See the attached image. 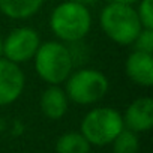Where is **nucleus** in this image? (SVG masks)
Listing matches in <instances>:
<instances>
[{"label": "nucleus", "instance_id": "9b49d317", "mask_svg": "<svg viewBox=\"0 0 153 153\" xmlns=\"http://www.w3.org/2000/svg\"><path fill=\"white\" fill-rule=\"evenodd\" d=\"M44 0H0V12L12 20L33 17L42 6Z\"/></svg>", "mask_w": 153, "mask_h": 153}, {"label": "nucleus", "instance_id": "f8f14e48", "mask_svg": "<svg viewBox=\"0 0 153 153\" xmlns=\"http://www.w3.org/2000/svg\"><path fill=\"white\" fill-rule=\"evenodd\" d=\"M90 143L84 138L81 132H65L56 141L57 153H90Z\"/></svg>", "mask_w": 153, "mask_h": 153}, {"label": "nucleus", "instance_id": "ddd939ff", "mask_svg": "<svg viewBox=\"0 0 153 153\" xmlns=\"http://www.w3.org/2000/svg\"><path fill=\"white\" fill-rule=\"evenodd\" d=\"M113 153H138L140 140L138 135L126 128L113 140Z\"/></svg>", "mask_w": 153, "mask_h": 153}, {"label": "nucleus", "instance_id": "2eb2a0df", "mask_svg": "<svg viewBox=\"0 0 153 153\" xmlns=\"http://www.w3.org/2000/svg\"><path fill=\"white\" fill-rule=\"evenodd\" d=\"M137 14L143 29H153V0H141Z\"/></svg>", "mask_w": 153, "mask_h": 153}, {"label": "nucleus", "instance_id": "20e7f679", "mask_svg": "<svg viewBox=\"0 0 153 153\" xmlns=\"http://www.w3.org/2000/svg\"><path fill=\"white\" fill-rule=\"evenodd\" d=\"M122 114L110 107L90 110L81 120V134L90 146H107L123 131Z\"/></svg>", "mask_w": 153, "mask_h": 153}, {"label": "nucleus", "instance_id": "f3484780", "mask_svg": "<svg viewBox=\"0 0 153 153\" xmlns=\"http://www.w3.org/2000/svg\"><path fill=\"white\" fill-rule=\"evenodd\" d=\"M72 2H76V3H81V5H84V6H89V5L96 3L98 0H72Z\"/></svg>", "mask_w": 153, "mask_h": 153}, {"label": "nucleus", "instance_id": "7ed1b4c3", "mask_svg": "<svg viewBox=\"0 0 153 153\" xmlns=\"http://www.w3.org/2000/svg\"><path fill=\"white\" fill-rule=\"evenodd\" d=\"M99 24L104 33L119 45L132 44L143 29L137 11L129 5L119 3H108L102 9Z\"/></svg>", "mask_w": 153, "mask_h": 153}, {"label": "nucleus", "instance_id": "0eeeda50", "mask_svg": "<svg viewBox=\"0 0 153 153\" xmlns=\"http://www.w3.org/2000/svg\"><path fill=\"white\" fill-rule=\"evenodd\" d=\"M26 76L17 63L0 59V107L15 102L24 90Z\"/></svg>", "mask_w": 153, "mask_h": 153}, {"label": "nucleus", "instance_id": "423d86ee", "mask_svg": "<svg viewBox=\"0 0 153 153\" xmlns=\"http://www.w3.org/2000/svg\"><path fill=\"white\" fill-rule=\"evenodd\" d=\"M41 45L39 35L30 27L14 29L3 41V57L12 63H26L32 60Z\"/></svg>", "mask_w": 153, "mask_h": 153}, {"label": "nucleus", "instance_id": "4468645a", "mask_svg": "<svg viewBox=\"0 0 153 153\" xmlns=\"http://www.w3.org/2000/svg\"><path fill=\"white\" fill-rule=\"evenodd\" d=\"M132 44L135 45V51L153 54V29H141Z\"/></svg>", "mask_w": 153, "mask_h": 153}, {"label": "nucleus", "instance_id": "39448f33", "mask_svg": "<svg viewBox=\"0 0 153 153\" xmlns=\"http://www.w3.org/2000/svg\"><path fill=\"white\" fill-rule=\"evenodd\" d=\"M65 83L68 99L80 105H90L101 101L110 87L108 78L98 69H78L71 72Z\"/></svg>", "mask_w": 153, "mask_h": 153}, {"label": "nucleus", "instance_id": "1a4fd4ad", "mask_svg": "<svg viewBox=\"0 0 153 153\" xmlns=\"http://www.w3.org/2000/svg\"><path fill=\"white\" fill-rule=\"evenodd\" d=\"M125 71L135 84L150 87L153 84V54L141 51L131 53L126 59Z\"/></svg>", "mask_w": 153, "mask_h": 153}, {"label": "nucleus", "instance_id": "9d476101", "mask_svg": "<svg viewBox=\"0 0 153 153\" xmlns=\"http://www.w3.org/2000/svg\"><path fill=\"white\" fill-rule=\"evenodd\" d=\"M39 105L45 117H48L50 120H59L66 114L69 99L63 89H60L59 86H50L42 92Z\"/></svg>", "mask_w": 153, "mask_h": 153}, {"label": "nucleus", "instance_id": "dca6fc26", "mask_svg": "<svg viewBox=\"0 0 153 153\" xmlns=\"http://www.w3.org/2000/svg\"><path fill=\"white\" fill-rule=\"evenodd\" d=\"M108 2L110 3H119V5H129V6H132L137 2H140V0H108Z\"/></svg>", "mask_w": 153, "mask_h": 153}, {"label": "nucleus", "instance_id": "6ab92c4d", "mask_svg": "<svg viewBox=\"0 0 153 153\" xmlns=\"http://www.w3.org/2000/svg\"><path fill=\"white\" fill-rule=\"evenodd\" d=\"M90 153H92V152H90Z\"/></svg>", "mask_w": 153, "mask_h": 153}, {"label": "nucleus", "instance_id": "a211bd4d", "mask_svg": "<svg viewBox=\"0 0 153 153\" xmlns=\"http://www.w3.org/2000/svg\"><path fill=\"white\" fill-rule=\"evenodd\" d=\"M0 59H3V41L0 39Z\"/></svg>", "mask_w": 153, "mask_h": 153}, {"label": "nucleus", "instance_id": "6e6552de", "mask_svg": "<svg viewBox=\"0 0 153 153\" xmlns=\"http://www.w3.org/2000/svg\"><path fill=\"white\" fill-rule=\"evenodd\" d=\"M123 126L135 134L147 132L153 126V99L149 96L135 99L122 116Z\"/></svg>", "mask_w": 153, "mask_h": 153}, {"label": "nucleus", "instance_id": "f03ea898", "mask_svg": "<svg viewBox=\"0 0 153 153\" xmlns=\"http://www.w3.org/2000/svg\"><path fill=\"white\" fill-rule=\"evenodd\" d=\"M33 59L39 78L51 86L65 83L74 68L71 50L57 41L41 44Z\"/></svg>", "mask_w": 153, "mask_h": 153}, {"label": "nucleus", "instance_id": "f257e3e1", "mask_svg": "<svg viewBox=\"0 0 153 153\" xmlns=\"http://www.w3.org/2000/svg\"><path fill=\"white\" fill-rule=\"evenodd\" d=\"M51 32L62 41L80 42L92 27V15L87 6L68 0L57 5L50 15Z\"/></svg>", "mask_w": 153, "mask_h": 153}]
</instances>
